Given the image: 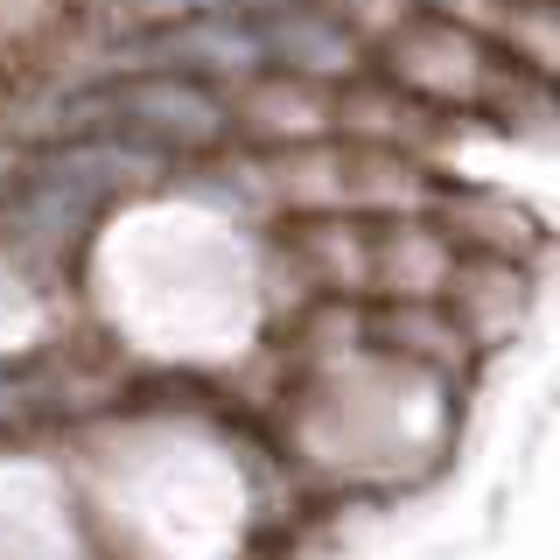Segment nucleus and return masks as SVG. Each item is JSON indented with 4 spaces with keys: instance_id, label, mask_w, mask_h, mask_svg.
<instances>
[{
    "instance_id": "obj_1",
    "label": "nucleus",
    "mask_w": 560,
    "mask_h": 560,
    "mask_svg": "<svg viewBox=\"0 0 560 560\" xmlns=\"http://www.w3.org/2000/svg\"><path fill=\"white\" fill-rule=\"evenodd\" d=\"M448 273H455V238L420 218L385 224L372 238V288L385 302H442Z\"/></svg>"
},
{
    "instance_id": "obj_2",
    "label": "nucleus",
    "mask_w": 560,
    "mask_h": 560,
    "mask_svg": "<svg viewBox=\"0 0 560 560\" xmlns=\"http://www.w3.org/2000/svg\"><path fill=\"white\" fill-rule=\"evenodd\" d=\"M372 337H385V350H399V358L428 364V372H442V378H455L469 364V350H477L463 337V323L448 315V302H393L372 323Z\"/></svg>"
}]
</instances>
